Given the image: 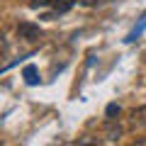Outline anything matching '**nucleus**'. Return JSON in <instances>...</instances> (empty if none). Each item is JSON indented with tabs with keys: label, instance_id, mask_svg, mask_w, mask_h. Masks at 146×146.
<instances>
[{
	"label": "nucleus",
	"instance_id": "obj_1",
	"mask_svg": "<svg viewBox=\"0 0 146 146\" xmlns=\"http://www.w3.org/2000/svg\"><path fill=\"white\" fill-rule=\"evenodd\" d=\"M17 36L20 39H27V42H36V39H42L44 32L39 25H32V22H20L17 25Z\"/></svg>",
	"mask_w": 146,
	"mask_h": 146
},
{
	"label": "nucleus",
	"instance_id": "obj_2",
	"mask_svg": "<svg viewBox=\"0 0 146 146\" xmlns=\"http://www.w3.org/2000/svg\"><path fill=\"white\" fill-rule=\"evenodd\" d=\"M22 76H25L27 85H36L39 83V71H36L34 63H29V66H25V71H22Z\"/></svg>",
	"mask_w": 146,
	"mask_h": 146
},
{
	"label": "nucleus",
	"instance_id": "obj_3",
	"mask_svg": "<svg viewBox=\"0 0 146 146\" xmlns=\"http://www.w3.org/2000/svg\"><path fill=\"white\" fill-rule=\"evenodd\" d=\"M144 29H146V10H144V15L139 17V25H136L134 29L129 32V36H127V42H136V39L141 36V32H144Z\"/></svg>",
	"mask_w": 146,
	"mask_h": 146
},
{
	"label": "nucleus",
	"instance_id": "obj_4",
	"mask_svg": "<svg viewBox=\"0 0 146 146\" xmlns=\"http://www.w3.org/2000/svg\"><path fill=\"white\" fill-rule=\"evenodd\" d=\"M131 122L136 127H146V105H141V107H136L131 112Z\"/></svg>",
	"mask_w": 146,
	"mask_h": 146
},
{
	"label": "nucleus",
	"instance_id": "obj_5",
	"mask_svg": "<svg viewBox=\"0 0 146 146\" xmlns=\"http://www.w3.org/2000/svg\"><path fill=\"white\" fill-rule=\"evenodd\" d=\"M73 5H76V0H54V3H51L54 12H58V15H61V12H68Z\"/></svg>",
	"mask_w": 146,
	"mask_h": 146
},
{
	"label": "nucleus",
	"instance_id": "obj_6",
	"mask_svg": "<svg viewBox=\"0 0 146 146\" xmlns=\"http://www.w3.org/2000/svg\"><path fill=\"white\" fill-rule=\"evenodd\" d=\"M119 115H122V105L110 102V105H107V110H105V117H107V122H115Z\"/></svg>",
	"mask_w": 146,
	"mask_h": 146
},
{
	"label": "nucleus",
	"instance_id": "obj_7",
	"mask_svg": "<svg viewBox=\"0 0 146 146\" xmlns=\"http://www.w3.org/2000/svg\"><path fill=\"white\" fill-rule=\"evenodd\" d=\"M107 136H110L112 141L119 139V136H122V127H119V124H117V127H107Z\"/></svg>",
	"mask_w": 146,
	"mask_h": 146
},
{
	"label": "nucleus",
	"instance_id": "obj_8",
	"mask_svg": "<svg viewBox=\"0 0 146 146\" xmlns=\"http://www.w3.org/2000/svg\"><path fill=\"white\" fill-rule=\"evenodd\" d=\"M51 3L54 0H32V7L36 10V7H46V5H51Z\"/></svg>",
	"mask_w": 146,
	"mask_h": 146
},
{
	"label": "nucleus",
	"instance_id": "obj_9",
	"mask_svg": "<svg viewBox=\"0 0 146 146\" xmlns=\"http://www.w3.org/2000/svg\"><path fill=\"white\" fill-rule=\"evenodd\" d=\"M76 3H80V5H85V7H93V5H98V0H76Z\"/></svg>",
	"mask_w": 146,
	"mask_h": 146
}]
</instances>
